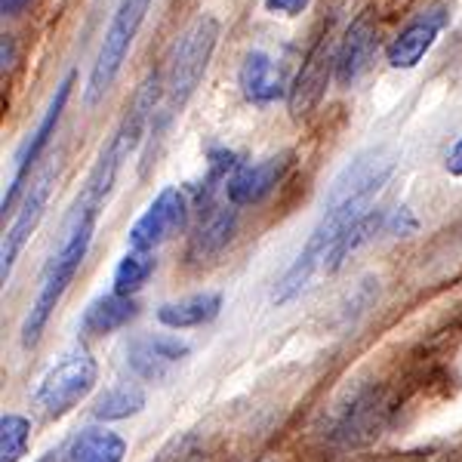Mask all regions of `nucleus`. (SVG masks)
Masks as SVG:
<instances>
[{"instance_id":"nucleus-1","label":"nucleus","mask_w":462,"mask_h":462,"mask_svg":"<svg viewBox=\"0 0 462 462\" xmlns=\"http://www.w3.org/2000/svg\"><path fill=\"white\" fill-rule=\"evenodd\" d=\"M394 170V158L383 148H370V152L357 154L352 163L342 167V173L333 179L330 195H327L324 213H320L318 226L311 228L309 241L300 250V256L290 263V268L281 274L278 287H274L272 300L284 305L302 293L311 284L318 272H324L337 247L352 235V228L364 216H370V204L383 191Z\"/></svg>"},{"instance_id":"nucleus-2","label":"nucleus","mask_w":462,"mask_h":462,"mask_svg":"<svg viewBox=\"0 0 462 462\" xmlns=\"http://www.w3.org/2000/svg\"><path fill=\"white\" fill-rule=\"evenodd\" d=\"M99 213H102L99 204H89L84 198L74 200L69 219H65V226H62V237H59V244H56V253L50 256L47 268H43L41 287H37V296H34L32 309H28L25 324H22V346L25 348L37 346L43 327L50 324L56 305L62 302L65 290H69L74 274H78V268L89 250V241H93Z\"/></svg>"},{"instance_id":"nucleus-3","label":"nucleus","mask_w":462,"mask_h":462,"mask_svg":"<svg viewBox=\"0 0 462 462\" xmlns=\"http://www.w3.org/2000/svg\"><path fill=\"white\" fill-rule=\"evenodd\" d=\"M216 43H219V19L216 16H198L173 43L167 56V69H163L161 106L152 121L154 130H163L185 108V102L195 96L198 84L207 74V65L216 53Z\"/></svg>"},{"instance_id":"nucleus-4","label":"nucleus","mask_w":462,"mask_h":462,"mask_svg":"<svg viewBox=\"0 0 462 462\" xmlns=\"http://www.w3.org/2000/svg\"><path fill=\"white\" fill-rule=\"evenodd\" d=\"M148 6H152V0H121V4H117L115 16L108 22V32L102 37L99 56H96L93 71H89V80H87L89 106H96L117 80V74H121L126 62V53H130L133 41H136L139 28H143V22L148 16Z\"/></svg>"},{"instance_id":"nucleus-5","label":"nucleus","mask_w":462,"mask_h":462,"mask_svg":"<svg viewBox=\"0 0 462 462\" xmlns=\"http://www.w3.org/2000/svg\"><path fill=\"white\" fill-rule=\"evenodd\" d=\"M96 379H99V367L89 357L84 348H74L50 367V374L41 379L34 392V407L43 420H62L65 413H71L89 392L96 389Z\"/></svg>"},{"instance_id":"nucleus-6","label":"nucleus","mask_w":462,"mask_h":462,"mask_svg":"<svg viewBox=\"0 0 462 462\" xmlns=\"http://www.w3.org/2000/svg\"><path fill=\"white\" fill-rule=\"evenodd\" d=\"M392 410V394L383 385H364L355 394H348L342 404H337L330 426H327V438L339 447H361L374 441L385 429Z\"/></svg>"},{"instance_id":"nucleus-7","label":"nucleus","mask_w":462,"mask_h":462,"mask_svg":"<svg viewBox=\"0 0 462 462\" xmlns=\"http://www.w3.org/2000/svg\"><path fill=\"white\" fill-rule=\"evenodd\" d=\"M337 56H339V43H337V37H333V22H327V32L320 34L315 41V47L309 50L293 87H290V111H293L296 117L311 115L318 102L324 99L330 78H337Z\"/></svg>"},{"instance_id":"nucleus-8","label":"nucleus","mask_w":462,"mask_h":462,"mask_svg":"<svg viewBox=\"0 0 462 462\" xmlns=\"http://www.w3.org/2000/svg\"><path fill=\"white\" fill-rule=\"evenodd\" d=\"M71 87H74V71H69V74L62 78V84L56 87L53 99H50V108L43 111L41 124L34 126V133L28 136V143L19 148L16 167H13V176H10V185H6L4 204H0V207H4V216H6V210H13V204L19 200L22 185H25V179L32 176V170H34L37 158H41L43 148H47V145H50V139H53V133H56V126H59V117H62L65 106H69Z\"/></svg>"},{"instance_id":"nucleus-9","label":"nucleus","mask_w":462,"mask_h":462,"mask_svg":"<svg viewBox=\"0 0 462 462\" xmlns=\"http://www.w3.org/2000/svg\"><path fill=\"white\" fill-rule=\"evenodd\" d=\"M185 216H189V204L179 189H163L158 198L148 204V210L133 222L130 228V250L139 253H154L161 244H167L179 228L185 226Z\"/></svg>"},{"instance_id":"nucleus-10","label":"nucleus","mask_w":462,"mask_h":462,"mask_svg":"<svg viewBox=\"0 0 462 462\" xmlns=\"http://www.w3.org/2000/svg\"><path fill=\"white\" fill-rule=\"evenodd\" d=\"M290 163H293V154L284 152V154H274V158L241 167L226 185L228 204L231 207H253V204H259V200H265L274 189H278L281 179L287 176Z\"/></svg>"},{"instance_id":"nucleus-11","label":"nucleus","mask_w":462,"mask_h":462,"mask_svg":"<svg viewBox=\"0 0 462 462\" xmlns=\"http://www.w3.org/2000/svg\"><path fill=\"white\" fill-rule=\"evenodd\" d=\"M47 198H50V173H43L32 185V191L25 195V200H22V210L16 216V222H13L4 237V250H0V278H4V284H6V278H10L13 265H16L22 247H25L28 237L34 235V228L41 226L43 210H47Z\"/></svg>"},{"instance_id":"nucleus-12","label":"nucleus","mask_w":462,"mask_h":462,"mask_svg":"<svg viewBox=\"0 0 462 462\" xmlns=\"http://www.w3.org/2000/svg\"><path fill=\"white\" fill-rule=\"evenodd\" d=\"M374 50H376V22L370 13H361V16L348 25V32L339 43L337 84L339 87H355L357 80L364 78V71L370 69Z\"/></svg>"},{"instance_id":"nucleus-13","label":"nucleus","mask_w":462,"mask_h":462,"mask_svg":"<svg viewBox=\"0 0 462 462\" xmlns=\"http://www.w3.org/2000/svg\"><path fill=\"white\" fill-rule=\"evenodd\" d=\"M444 28V13L441 10H429L422 16H416L407 28H401L398 37L385 47V59H389L392 69H416L422 62V56L431 50V43L438 41Z\"/></svg>"},{"instance_id":"nucleus-14","label":"nucleus","mask_w":462,"mask_h":462,"mask_svg":"<svg viewBox=\"0 0 462 462\" xmlns=\"http://www.w3.org/2000/svg\"><path fill=\"white\" fill-rule=\"evenodd\" d=\"M189 355V346L176 337H136L126 346V364L139 379H163Z\"/></svg>"},{"instance_id":"nucleus-15","label":"nucleus","mask_w":462,"mask_h":462,"mask_svg":"<svg viewBox=\"0 0 462 462\" xmlns=\"http://www.w3.org/2000/svg\"><path fill=\"white\" fill-rule=\"evenodd\" d=\"M235 226H237V213L235 207H226V204H207L200 210V222L191 235V247H189V256L195 263H204V259L216 256L228 247L231 235H235Z\"/></svg>"},{"instance_id":"nucleus-16","label":"nucleus","mask_w":462,"mask_h":462,"mask_svg":"<svg viewBox=\"0 0 462 462\" xmlns=\"http://www.w3.org/2000/svg\"><path fill=\"white\" fill-rule=\"evenodd\" d=\"M237 80H241L244 99L253 102V106H268V102H274L284 93V78H281L274 59L263 53V50H253V53L244 59Z\"/></svg>"},{"instance_id":"nucleus-17","label":"nucleus","mask_w":462,"mask_h":462,"mask_svg":"<svg viewBox=\"0 0 462 462\" xmlns=\"http://www.w3.org/2000/svg\"><path fill=\"white\" fill-rule=\"evenodd\" d=\"M139 305L133 296H117V293H108V296H99L87 305L84 318H80V330L87 337H106V333H115L121 327L130 324L136 318Z\"/></svg>"},{"instance_id":"nucleus-18","label":"nucleus","mask_w":462,"mask_h":462,"mask_svg":"<svg viewBox=\"0 0 462 462\" xmlns=\"http://www.w3.org/2000/svg\"><path fill=\"white\" fill-rule=\"evenodd\" d=\"M222 309L219 293H195L179 302H163L158 309V320L170 330H191V327L210 324Z\"/></svg>"},{"instance_id":"nucleus-19","label":"nucleus","mask_w":462,"mask_h":462,"mask_svg":"<svg viewBox=\"0 0 462 462\" xmlns=\"http://www.w3.org/2000/svg\"><path fill=\"white\" fill-rule=\"evenodd\" d=\"M126 441L115 431H84L71 447V462H124Z\"/></svg>"},{"instance_id":"nucleus-20","label":"nucleus","mask_w":462,"mask_h":462,"mask_svg":"<svg viewBox=\"0 0 462 462\" xmlns=\"http://www.w3.org/2000/svg\"><path fill=\"white\" fill-rule=\"evenodd\" d=\"M154 272V253H139L126 250V256L115 268V293L117 296H133L136 290L145 287V281Z\"/></svg>"},{"instance_id":"nucleus-21","label":"nucleus","mask_w":462,"mask_h":462,"mask_svg":"<svg viewBox=\"0 0 462 462\" xmlns=\"http://www.w3.org/2000/svg\"><path fill=\"white\" fill-rule=\"evenodd\" d=\"M145 407V392L139 385H117L102 394L93 407L96 420H126V416L139 413Z\"/></svg>"},{"instance_id":"nucleus-22","label":"nucleus","mask_w":462,"mask_h":462,"mask_svg":"<svg viewBox=\"0 0 462 462\" xmlns=\"http://www.w3.org/2000/svg\"><path fill=\"white\" fill-rule=\"evenodd\" d=\"M28 438H32V426L25 416L4 413V420H0V462H19L25 457Z\"/></svg>"},{"instance_id":"nucleus-23","label":"nucleus","mask_w":462,"mask_h":462,"mask_svg":"<svg viewBox=\"0 0 462 462\" xmlns=\"http://www.w3.org/2000/svg\"><path fill=\"white\" fill-rule=\"evenodd\" d=\"M154 462H207V447L198 435H179L154 457Z\"/></svg>"},{"instance_id":"nucleus-24","label":"nucleus","mask_w":462,"mask_h":462,"mask_svg":"<svg viewBox=\"0 0 462 462\" xmlns=\"http://www.w3.org/2000/svg\"><path fill=\"white\" fill-rule=\"evenodd\" d=\"M268 13H281V16H296L309 6V0H265Z\"/></svg>"},{"instance_id":"nucleus-25","label":"nucleus","mask_w":462,"mask_h":462,"mask_svg":"<svg viewBox=\"0 0 462 462\" xmlns=\"http://www.w3.org/2000/svg\"><path fill=\"white\" fill-rule=\"evenodd\" d=\"M447 170H450V176H462V139L447 154Z\"/></svg>"},{"instance_id":"nucleus-26","label":"nucleus","mask_w":462,"mask_h":462,"mask_svg":"<svg viewBox=\"0 0 462 462\" xmlns=\"http://www.w3.org/2000/svg\"><path fill=\"white\" fill-rule=\"evenodd\" d=\"M28 4H32V0H0V13H4V16H16Z\"/></svg>"},{"instance_id":"nucleus-27","label":"nucleus","mask_w":462,"mask_h":462,"mask_svg":"<svg viewBox=\"0 0 462 462\" xmlns=\"http://www.w3.org/2000/svg\"><path fill=\"white\" fill-rule=\"evenodd\" d=\"M394 462H441V459H435V457H426V453H413V457L394 459Z\"/></svg>"},{"instance_id":"nucleus-28","label":"nucleus","mask_w":462,"mask_h":462,"mask_svg":"<svg viewBox=\"0 0 462 462\" xmlns=\"http://www.w3.org/2000/svg\"><path fill=\"white\" fill-rule=\"evenodd\" d=\"M41 462H56V453H47V457H43Z\"/></svg>"}]
</instances>
